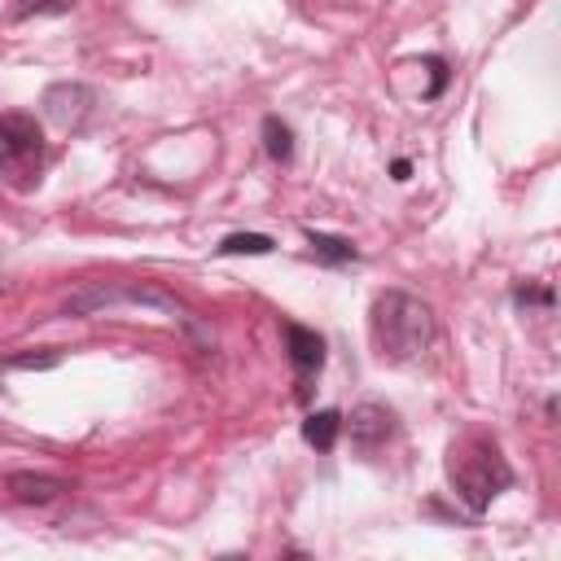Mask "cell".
<instances>
[{
	"mask_svg": "<svg viewBox=\"0 0 561 561\" xmlns=\"http://www.w3.org/2000/svg\"><path fill=\"white\" fill-rule=\"evenodd\" d=\"M451 486H456V500H460L473 517H482V513L491 508V500L513 486V469H508V460H504L491 443H469V447L451 460Z\"/></svg>",
	"mask_w": 561,
	"mask_h": 561,
	"instance_id": "3",
	"label": "cell"
},
{
	"mask_svg": "<svg viewBox=\"0 0 561 561\" xmlns=\"http://www.w3.org/2000/svg\"><path fill=\"white\" fill-rule=\"evenodd\" d=\"M272 237H263V232H232V237H224L215 250L219 254H272Z\"/></svg>",
	"mask_w": 561,
	"mask_h": 561,
	"instance_id": "12",
	"label": "cell"
},
{
	"mask_svg": "<svg viewBox=\"0 0 561 561\" xmlns=\"http://www.w3.org/2000/svg\"><path fill=\"white\" fill-rule=\"evenodd\" d=\"M44 171V131L31 114L0 118V180L13 188H35Z\"/></svg>",
	"mask_w": 561,
	"mask_h": 561,
	"instance_id": "4",
	"label": "cell"
},
{
	"mask_svg": "<svg viewBox=\"0 0 561 561\" xmlns=\"http://www.w3.org/2000/svg\"><path fill=\"white\" fill-rule=\"evenodd\" d=\"M285 351H289V364L298 373V394L307 399V381L324 368V337L316 329H302V324H285Z\"/></svg>",
	"mask_w": 561,
	"mask_h": 561,
	"instance_id": "6",
	"label": "cell"
},
{
	"mask_svg": "<svg viewBox=\"0 0 561 561\" xmlns=\"http://www.w3.org/2000/svg\"><path fill=\"white\" fill-rule=\"evenodd\" d=\"M96 110V92L83 83H53L44 92V114L61 127V131H79Z\"/></svg>",
	"mask_w": 561,
	"mask_h": 561,
	"instance_id": "5",
	"label": "cell"
},
{
	"mask_svg": "<svg viewBox=\"0 0 561 561\" xmlns=\"http://www.w3.org/2000/svg\"><path fill=\"white\" fill-rule=\"evenodd\" d=\"M75 0H26V13H70Z\"/></svg>",
	"mask_w": 561,
	"mask_h": 561,
	"instance_id": "15",
	"label": "cell"
},
{
	"mask_svg": "<svg viewBox=\"0 0 561 561\" xmlns=\"http://www.w3.org/2000/svg\"><path fill=\"white\" fill-rule=\"evenodd\" d=\"M513 302H517V307H552V289H530V285H517Z\"/></svg>",
	"mask_w": 561,
	"mask_h": 561,
	"instance_id": "13",
	"label": "cell"
},
{
	"mask_svg": "<svg viewBox=\"0 0 561 561\" xmlns=\"http://www.w3.org/2000/svg\"><path fill=\"white\" fill-rule=\"evenodd\" d=\"M9 495L18 504H53L66 495V478L53 473H9Z\"/></svg>",
	"mask_w": 561,
	"mask_h": 561,
	"instance_id": "8",
	"label": "cell"
},
{
	"mask_svg": "<svg viewBox=\"0 0 561 561\" xmlns=\"http://www.w3.org/2000/svg\"><path fill=\"white\" fill-rule=\"evenodd\" d=\"M342 425H346V434H351V447L377 451V447L394 434V412L381 408V403H359V408H351V416H346Z\"/></svg>",
	"mask_w": 561,
	"mask_h": 561,
	"instance_id": "7",
	"label": "cell"
},
{
	"mask_svg": "<svg viewBox=\"0 0 561 561\" xmlns=\"http://www.w3.org/2000/svg\"><path fill=\"white\" fill-rule=\"evenodd\" d=\"M307 245H311V254L320 259V263H329V267H342V263H355L359 259V250L346 241V237H329V232H307Z\"/></svg>",
	"mask_w": 561,
	"mask_h": 561,
	"instance_id": "10",
	"label": "cell"
},
{
	"mask_svg": "<svg viewBox=\"0 0 561 561\" xmlns=\"http://www.w3.org/2000/svg\"><path fill=\"white\" fill-rule=\"evenodd\" d=\"M337 434H342V412H337V408H320V412H311V416L302 421V438H307L316 451H333Z\"/></svg>",
	"mask_w": 561,
	"mask_h": 561,
	"instance_id": "9",
	"label": "cell"
},
{
	"mask_svg": "<svg viewBox=\"0 0 561 561\" xmlns=\"http://www.w3.org/2000/svg\"><path fill=\"white\" fill-rule=\"evenodd\" d=\"M368 337H373V346H377L381 359L408 364V359H416L430 346V337H434V311L416 294L381 289L373 298V311H368Z\"/></svg>",
	"mask_w": 561,
	"mask_h": 561,
	"instance_id": "1",
	"label": "cell"
},
{
	"mask_svg": "<svg viewBox=\"0 0 561 561\" xmlns=\"http://www.w3.org/2000/svg\"><path fill=\"white\" fill-rule=\"evenodd\" d=\"M263 149H267L272 162H289V158H294V131H289V123H280L276 114L263 118Z\"/></svg>",
	"mask_w": 561,
	"mask_h": 561,
	"instance_id": "11",
	"label": "cell"
},
{
	"mask_svg": "<svg viewBox=\"0 0 561 561\" xmlns=\"http://www.w3.org/2000/svg\"><path fill=\"white\" fill-rule=\"evenodd\" d=\"M118 302L158 307V311H167L171 320H180V324H184L193 337H206V329H202L197 311H193L184 298H175V294H167L162 285H149V280H127V285L88 280L83 289H75V294H70V302L61 307V316H92V311H110V307H118Z\"/></svg>",
	"mask_w": 561,
	"mask_h": 561,
	"instance_id": "2",
	"label": "cell"
},
{
	"mask_svg": "<svg viewBox=\"0 0 561 561\" xmlns=\"http://www.w3.org/2000/svg\"><path fill=\"white\" fill-rule=\"evenodd\" d=\"M4 364L9 368H48V364H57V355H9Z\"/></svg>",
	"mask_w": 561,
	"mask_h": 561,
	"instance_id": "14",
	"label": "cell"
}]
</instances>
